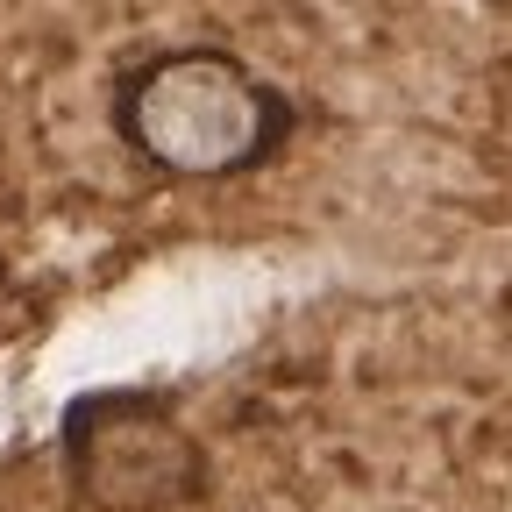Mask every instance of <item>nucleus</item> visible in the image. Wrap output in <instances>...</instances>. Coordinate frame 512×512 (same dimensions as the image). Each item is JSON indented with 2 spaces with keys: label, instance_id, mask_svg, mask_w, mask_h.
<instances>
[{
  "label": "nucleus",
  "instance_id": "1",
  "mask_svg": "<svg viewBox=\"0 0 512 512\" xmlns=\"http://www.w3.org/2000/svg\"><path fill=\"white\" fill-rule=\"evenodd\" d=\"M114 128L150 171L185 185H221L271 164L292 143V100L271 79H256L235 50L178 43L121 72Z\"/></svg>",
  "mask_w": 512,
  "mask_h": 512
},
{
  "label": "nucleus",
  "instance_id": "2",
  "mask_svg": "<svg viewBox=\"0 0 512 512\" xmlns=\"http://www.w3.org/2000/svg\"><path fill=\"white\" fill-rule=\"evenodd\" d=\"M57 456L86 512H185L207 498V448L150 384L79 392L57 420Z\"/></svg>",
  "mask_w": 512,
  "mask_h": 512
},
{
  "label": "nucleus",
  "instance_id": "3",
  "mask_svg": "<svg viewBox=\"0 0 512 512\" xmlns=\"http://www.w3.org/2000/svg\"><path fill=\"white\" fill-rule=\"evenodd\" d=\"M498 342H505V356H512V285L498 292Z\"/></svg>",
  "mask_w": 512,
  "mask_h": 512
}]
</instances>
